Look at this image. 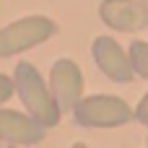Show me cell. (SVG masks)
I'll return each mask as SVG.
<instances>
[{"label":"cell","mask_w":148,"mask_h":148,"mask_svg":"<svg viewBox=\"0 0 148 148\" xmlns=\"http://www.w3.org/2000/svg\"><path fill=\"white\" fill-rule=\"evenodd\" d=\"M13 83H16V91L26 107V112L44 127H52L57 125L60 120V107L49 91V86L42 81L39 70L31 65V62H18L16 65V75H13Z\"/></svg>","instance_id":"1"},{"label":"cell","mask_w":148,"mask_h":148,"mask_svg":"<svg viewBox=\"0 0 148 148\" xmlns=\"http://www.w3.org/2000/svg\"><path fill=\"white\" fill-rule=\"evenodd\" d=\"M57 26L44 18V16H29L21 18L5 29H0V57H10L16 52L31 49L42 42H47L49 36H55Z\"/></svg>","instance_id":"2"},{"label":"cell","mask_w":148,"mask_h":148,"mask_svg":"<svg viewBox=\"0 0 148 148\" xmlns=\"http://www.w3.org/2000/svg\"><path fill=\"white\" fill-rule=\"evenodd\" d=\"M75 122L86 127H117L133 120V109L117 96H88L73 109Z\"/></svg>","instance_id":"3"},{"label":"cell","mask_w":148,"mask_h":148,"mask_svg":"<svg viewBox=\"0 0 148 148\" xmlns=\"http://www.w3.org/2000/svg\"><path fill=\"white\" fill-rule=\"evenodd\" d=\"M49 91L62 112L75 109V104L83 99V75L81 68L73 60H57L49 73Z\"/></svg>","instance_id":"4"},{"label":"cell","mask_w":148,"mask_h":148,"mask_svg":"<svg viewBox=\"0 0 148 148\" xmlns=\"http://www.w3.org/2000/svg\"><path fill=\"white\" fill-rule=\"evenodd\" d=\"M94 60H96L99 70L107 78L117 81V83H127L135 75L133 62H130V55H125V49L112 36H99L94 42Z\"/></svg>","instance_id":"5"},{"label":"cell","mask_w":148,"mask_h":148,"mask_svg":"<svg viewBox=\"0 0 148 148\" xmlns=\"http://www.w3.org/2000/svg\"><path fill=\"white\" fill-rule=\"evenodd\" d=\"M44 138V125H39L31 114H21L13 109H0V140L16 146H34Z\"/></svg>","instance_id":"6"},{"label":"cell","mask_w":148,"mask_h":148,"mask_svg":"<svg viewBox=\"0 0 148 148\" xmlns=\"http://www.w3.org/2000/svg\"><path fill=\"white\" fill-rule=\"evenodd\" d=\"M99 13L104 23L120 31H140L148 26V13L135 0H104Z\"/></svg>","instance_id":"7"},{"label":"cell","mask_w":148,"mask_h":148,"mask_svg":"<svg viewBox=\"0 0 148 148\" xmlns=\"http://www.w3.org/2000/svg\"><path fill=\"white\" fill-rule=\"evenodd\" d=\"M127 55H130L133 70H135L138 75L148 78V44H146V42H133Z\"/></svg>","instance_id":"8"},{"label":"cell","mask_w":148,"mask_h":148,"mask_svg":"<svg viewBox=\"0 0 148 148\" xmlns=\"http://www.w3.org/2000/svg\"><path fill=\"white\" fill-rule=\"evenodd\" d=\"M13 91H16V83H13L8 75H3V73H0V104H3V101H8V99L13 96Z\"/></svg>","instance_id":"9"},{"label":"cell","mask_w":148,"mask_h":148,"mask_svg":"<svg viewBox=\"0 0 148 148\" xmlns=\"http://www.w3.org/2000/svg\"><path fill=\"white\" fill-rule=\"evenodd\" d=\"M135 120L143 122V125H148V94L140 99V104H138V109H135Z\"/></svg>","instance_id":"10"},{"label":"cell","mask_w":148,"mask_h":148,"mask_svg":"<svg viewBox=\"0 0 148 148\" xmlns=\"http://www.w3.org/2000/svg\"><path fill=\"white\" fill-rule=\"evenodd\" d=\"M138 3L143 5V10H146V13H148V0H138Z\"/></svg>","instance_id":"11"},{"label":"cell","mask_w":148,"mask_h":148,"mask_svg":"<svg viewBox=\"0 0 148 148\" xmlns=\"http://www.w3.org/2000/svg\"><path fill=\"white\" fill-rule=\"evenodd\" d=\"M0 148H10V146H8V143H3V140H0Z\"/></svg>","instance_id":"12"}]
</instances>
